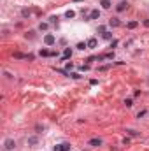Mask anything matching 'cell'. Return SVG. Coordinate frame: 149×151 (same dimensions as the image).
I'll list each match as a JSON object with an SVG mask.
<instances>
[{
    "instance_id": "6",
    "label": "cell",
    "mask_w": 149,
    "mask_h": 151,
    "mask_svg": "<svg viewBox=\"0 0 149 151\" xmlns=\"http://www.w3.org/2000/svg\"><path fill=\"white\" fill-rule=\"evenodd\" d=\"M126 7H128V4H126V2H119V4L116 5V11H117V12H123Z\"/></svg>"
},
{
    "instance_id": "11",
    "label": "cell",
    "mask_w": 149,
    "mask_h": 151,
    "mask_svg": "<svg viewBox=\"0 0 149 151\" xmlns=\"http://www.w3.org/2000/svg\"><path fill=\"white\" fill-rule=\"evenodd\" d=\"M70 56H72V51H70V47H67V49L63 51V60H65V58H70Z\"/></svg>"
},
{
    "instance_id": "4",
    "label": "cell",
    "mask_w": 149,
    "mask_h": 151,
    "mask_svg": "<svg viewBox=\"0 0 149 151\" xmlns=\"http://www.w3.org/2000/svg\"><path fill=\"white\" fill-rule=\"evenodd\" d=\"M88 144H90V146H93V148L102 146V139H97V137H95V139H90V141H88Z\"/></svg>"
},
{
    "instance_id": "14",
    "label": "cell",
    "mask_w": 149,
    "mask_h": 151,
    "mask_svg": "<svg viewBox=\"0 0 149 151\" xmlns=\"http://www.w3.org/2000/svg\"><path fill=\"white\" fill-rule=\"evenodd\" d=\"M102 37L105 39V40H111V39H112V34H111V32H104V34H102Z\"/></svg>"
},
{
    "instance_id": "1",
    "label": "cell",
    "mask_w": 149,
    "mask_h": 151,
    "mask_svg": "<svg viewBox=\"0 0 149 151\" xmlns=\"http://www.w3.org/2000/svg\"><path fill=\"white\" fill-rule=\"evenodd\" d=\"M44 42H46L47 46H53V44L56 42V39H54L53 34H46V35H44Z\"/></svg>"
},
{
    "instance_id": "9",
    "label": "cell",
    "mask_w": 149,
    "mask_h": 151,
    "mask_svg": "<svg viewBox=\"0 0 149 151\" xmlns=\"http://www.w3.org/2000/svg\"><path fill=\"white\" fill-rule=\"evenodd\" d=\"M100 5L104 7V9H111V0H100Z\"/></svg>"
},
{
    "instance_id": "2",
    "label": "cell",
    "mask_w": 149,
    "mask_h": 151,
    "mask_svg": "<svg viewBox=\"0 0 149 151\" xmlns=\"http://www.w3.org/2000/svg\"><path fill=\"white\" fill-rule=\"evenodd\" d=\"M4 146H5V149H7V151H11V149H14V148H16V142H14L12 139H5Z\"/></svg>"
},
{
    "instance_id": "10",
    "label": "cell",
    "mask_w": 149,
    "mask_h": 151,
    "mask_svg": "<svg viewBox=\"0 0 149 151\" xmlns=\"http://www.w3.org/2000/svg\"><path fill=\"white\" fill-rule=\"evenodd\" d=\"M139 27V21H130L128 25H126V28H130V30H133V28H137Z\"/></svg>"
},
{
    "instance_id": "21",
    "label": "cell",
    "mask_w": 149,
    "mask_h": 151,
    "mask_svg": "<svg viewBox=\"0 0 149 151\" xmlns=\"http://www.w3.org/2000/svg\"><path fill=\"white\" fill-rule=\"evenodd\" d=\"M146 114H147V111H140V113L137 114V118H142V116H146Z\"/></svg>"
},
{
    "instance_id": "7",
    "label": "cell",
    "mask_w": 149,
    "mask_h": 151,
    "mask_svg": "<svg viewBox=\"0 0 149 151\" xmlns=\"http://www.w3.org/2000/svg\"><path fill=\"white\" fill-rule=\"evenodd\" d=\"M98 18H100V11H97V9H95V11H91V12H90V19H98Z\"/></svg>"
},
{
    "instance_id": "18",
    "label": "cell",
    "mask_w": 149,
    "mask_h": 151,
    "mask_svg": "<svg viewBox=\"0 0 149 151\" xmlns=\"http://www.w3.org/2000/svg\"><path fill=\"white\" fill-rule=\"evenodd\" d=\"M128 132V135H132V137H137L139 135V132H135V130H126Z\"/></svg>"
},
{
    "instance_id": "17",
    "label": "cell",
    "mask_w": 149,
    "mask_h": 151,
    "mask_svg": "<svg viewBox=\"0 0 149 151\" xmlns=\"http://www.w3.org/2000/svg\"><path fill=\"white\" fill-rule=\"evenodd\" d=\"M125 106H126V107H132V106H133V100H132V98H126V100H125Z\"/></svg>"
},
{
    "instance_id": "8",
    "label": "cell",
    "mask_w": 149,
    "mask_h": 151,
    "mask_svg": "<svg viewBox=\"0 0 149 151\" xmlns=\"http://www.w3.org/2000/svg\"><path fill=\"white\" fill-rule=\"evenodd\" d=\"M109 25H111L112 28H116V27H119V25H121V21H119L117 18H112L111 21H109Z\"/></svg>"
},
{
    "instance_id": "15",
    "label": "cell",
    "mask_w": 149,
    "mask_h": 151,
    "mask_svg": "<svg viewBox=\"0 0 149 151\" xmlns=\"http://www.w3.org/2000/svg\"><path fill=\"white\" fill-rule=\"evenodd\" d=\"M74 16H75L74 11H67V12H65V18H69V19H70V18H74Z\"/></svg>"
},
{
    "instance_id": "25",
    "label": "cell",
    "mask_w": 149,
    "mask_h": 151,
    "mask_svg": "<svg viewBox=\"0 0 149 151\" xmlns=\"http://www.w3.org/2000/svg\"><path fill=\"white\" fill-rule=\"evenodd\" d=\"M144 27H146V28H149V19H144Z\"/></svg>"
},
{
    "instance_id": "22",
    "label": "cell",
    "mask_w": 149,
    "mask_h": 151,
    "mask_svg": "<svg viewBox=\"0 0 149 151\" xmlns=\"http://www.w3.org/2000/svg\"><path fill=\"white\" fill-rule=\"evenodd\" d=\"M56 19H58L56 16H51V18H49V21H51V23H56Z\"/></svg>"
},
{
    "instance_id": "12",
    "label": "cell",
    "mask_w": 149,
    "mask_h": 151,
    "mask_svg": "<svg viewBox=\"0 0 149 151\" xmlns=\"http://www.w3.org/2000/svg\"><path fill=\"white\" fill-rule=\"evenodd\" d=\"M77 49L84 51V49H88V44H86V42H79V44H77Z\"/></svg>"
},
{
    "instance_id": "3",
    "label": "cell",
    "mask_w": 149,
    "mask_h": 151,
    "mask_svg": "<svg viewBox=\"0 0 149 151\" xmlns=\"http://www.w3.org/2000/svg\"><path fill=\"white\" fill-rule=\"evenodd\" d=\"M53 151H70V144H56Z\"/></svg>"
},
{
    "instance_id": "26",
    "label": "cell",
    "mask_w": 149,
    "mask_h": 151,
    "mask_svg": "<svg viewBox=\"0 0 149 151\" xmlns=\"http://www.w3.org/2000/svg\"><path fill=\"white\" fill-rule=\"evenodd\" d=\"M77 2H79V0H77Z\"/></svg>"
},
{
    "instance_id": "20",
    "label": "cell",
    "mask_w": 149,
    "mask_h": 151,
    "mask_svg": "<svg viewBox=\"0 0 149 151\" xmlns=\"http://www.w3.org/2000/svg\"><path fill=\"white\" fill-rule=\"evenodd\" d=\"M14 58H26L23 53H14Z\"/></svg>"
},
{
    "instance_id": "13",
    "label": "cell",
    "mask_w": 149,
    "mask_h": 151,
    "mask_svg": "<svg viewBox=\"0 0 149 151\" xmlns=\"http://www.w3.org/2000/svg\"><path fill=\"white\" fill-rule=\"evenodd\" d=\"M37 142H39V139H37V137H28V144H32V146H35Z\"/></svg>"
},
{
    "instance_id": "5",
    "label": "cell",
    "mask_w": 149,
    "mask_h": 151,
    "mask_svg": "<svg viewBox=\"0 0 149 151\" xmlns=\"http://www.w3.org/2000/svg\"><path fill=\"white\" fill-rule=\"evenodd\" d=\"M86 44H88V49H93V47H97V46H98V40H97V39H88V42H86Z\"/></svg>"
},
{
    "instance_id": "24",
    "label": "cell",
    "mask_w": 149,
    "mask_h": 151,
    "mask_svg": "<svg viewBox=\"0 0 149 151\" xmlns=\"http://www.w3.org/2000/svg\"><path fill=\"white\" fill-rule=\"evenodd\" d=\"M70 76H72V77H74V79H79V77H81V76L77 74V72H72V74H70Z\"/></svg>"
},
{
    "instance_id": "23",
    "label": "cell",
    "mask_w": 149,
    "mask_h": 151,
    "mask_svg": "<svg viewBox=\"0 0 149 151\" xmlns=\"http://www.w3.org/2000/svg\"><path fill=\"white\" fill-rule=\"evenodd\" d=\"M81 70H90V65H81Z\"/></svg>"
},
{
    "instance_id": "16",
    "label": "cell",
    "mask_w": 149,
    "mask_h": 151,
    "mask_svg": "<svg viewBox=\"0 0 149 151\" xmlns=\"http://www.w3.org/2000/svg\"><path fill=\"white\" fill-rule=\"evenodd\" d=\"M40 55H42V56H51V51H47V49H40Z\"/></svg>"
},
{
    "instance_id": "19",
    "label": "cell",
    "mask_w": 149,
    "mask_h": 151,
    "mask_svg": "<svg viewBox=\"0 0 149 151\" xmlns=\"http://www.w3.org/2000/svg\"><path fill=\"white\" fill-rule=\"evenodd\" d=\"M39 28H40V30H47V23H40Z\"/></svg>"
}]
</instances>
